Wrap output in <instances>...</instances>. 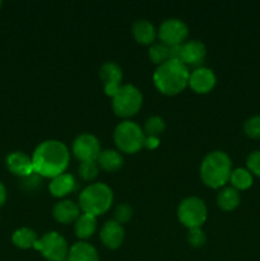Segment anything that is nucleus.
I'll use <instances>...</instances> for the list:
<instances>
[{
  "mask_svg": "<svg viewBox=\"0 0 260 261\" xmlns=\"http://www.w3.org/2000/svg\"><path fill=\"white\" fill-rule=\"evenodd\" d=\"M31 158L36 173L41 177L54 178L66 171L70 162V153L63 142L48 139L36 147Z\"/></svg>",
  "mask_w": 260,
  "mask_h": 261,
  "instance_id": "1",
  "label": "nucleus"
},
{
  "mask_svg": "<svg viewBox=\"0 0 260 261\" xmlns=\"http://www.w3.org/2000/svg\"><path fill=\"white\" fill-rule=\"evenodd\" d=\"M190 71L180 60H168L161 64L153 73L155 88L166 96H176L189 86Z\"/></svg>",
  "mask_w": 260,
  "mask_h": 261,
  "instance_id": "2",
  "label": "nucleus"
},
{
  "mask_svg": "<svg viewBox=\"0 0 260 261\" xmlns=\"http://www.w3.org/2000/svg\"><path fill=\"white\" fill-rule=\"evenodd\" d=\"M232 173V161L227 153L213 150L204 157L200 165V178L208 188L222 189Z\"/></svg>",
  "mask_w": 260,
  "mask_h": 261,
  "instance_id": "3",
  "label": "nucleus"
},
{
  "mask_svg": "<svg viewBox=\"0 0 260 261\" xmlns=\"http://www.w3.org/2000/svg\"><path fill=\"white\" fill-rule=\"evenodd\" d=\"M114 203V193L109 185L103 182H93L87 185L79 194L78 205L82 213L98 217L106 213Z\"/></svg>",
  "mask_w": 260,
  "mask_h": 261,
  "instance_id": "4",
  "label": "nucleus"
},
{
  "mask_svg": "<svg viewBox=\"0 0 260 261\" xmlns=\"http://www.w3.org/2000/svg\"><path fill=\"white\" fill-rule=\"evenodd\" d=\"M114 142L120 152L134 154L144 147L145 134L137 122L125 120L115 127Z\"/></svg>",
  "mask_w": 260,
  "mask_h": 261,
  "instance_id": "5",
  "label": "nucleus"
},
{
  "mask_svg": "<svg viewBox=\"0 0 260 261\" xmlns=\"http://www.w3.org/2000/svg\"><path fill=\"white\" fill-rule=\"evenodd\" d=\"M143 105V94L133 84H122L112 97V110L120 117H132Z\"/></svg>",
  "mask_w": 260,
  "mask_h": 261,
  "instance_id": "6",
  "label": "nucleus"
},
{
  "mask_svg": "<svg viewBox=\"0 0 260 261\" xmlns=\"http://www.w3.org/2000/svg\"><path fill=\"white\" fill-rule=\"evenodd\" d=\"M206 216L208 209L205 203L198 196H189L178 204L177 218L188 229L201 228L205 223Z\"/></svg>",
  "mask_w": 260,
  "mask_h": 261,
  "instance_id": "7",
  "label": "nucleus"
},
{
  "mask_svg": "<svg viewBox=\"0 0 260 261\" xmlns=\"http://www.w3.org/2000/svg\"><path fill=\"white\" fill-rule=\"evenodd\" d=\"M35 249L41 252L48 261H65L68 260L69 246L66 240L59 232L51 231L38 239Z\"/></svg>",
  "mask_w": 260,
  "mask_h": 261,
  "instance_id": "8",
  "label": "nucleus"
},
{
  "mask_svg": "<svg viewBox=\"0 0 260 261\" xmlns=\"http://www.w3.org/2000/svg\"><path fill=\"white\" fill-rule=\"evenodd\" d=\"M189 35V28L184 20L178 18H168L161 23L157 36L161 42L168 46H180L185 42Z\"/></svg>",
  "mask_w": 260,
  "mask_h": 261,
  "instance_id": "9",
  "label": "nucleus"
},
{
  "mask_svg": "<svg viewBox=\"0 0 260 261\" xmlns=\"http://www.w3.org/2000/svg\"><path fill=\"white\" fill-rule=\"evenodd\" d=\"M74 155L81 162H91L97 161L101 153V144L96 135L91 133H83L74 139L71 145Z\"/></svg>",
  "mask_w": 260,
  "mask_h": 261,
  "instance_id": "10",
  "label": "nucleus"
},
{
  "mask_svg": "<svg viewBox=\"0 0 260 261\" xmlns=\"http://www.w3.org/2000/svg\"><path fill=\"white\" fill-rule=\"evenodd\" d=\"M99 78L103 82L105 93L112 98L122 86V69L114 61H106L99 68Z\"/></svg>",
  "mask_w": 260,
  "mask_h": 261,
  "instance_id": "11",
  "label": "nucleus"
},
{
  "mask_svg": "<svg viewBox=\"0 0 260 261\" xmlns=\"http://www.w3.org/2000/svg\"><path fill=\"white\" fill-rule=\"evenodd\" d=\"M206 56V47L201 41L199 40H190L185 41L181 45L180 50V61L189 66H194V68H199L201 66L203 61L205 60Z\"/></svg>",
  "mask_w": 260,
  "mask_h": 261,
  "instance_id": "12",
  "label": "nucleus"
},
{
  "mask_svg": "<svg viewBox=\"0 0 260 261\" xmlns=\"http://www.w3.org/2000/svg\"><path fill=\"white\" fill-rule=\"evenodd\" d=\"M216 83L217 76L214 71L205 66H199L194 69L189 75V87L199 94H205L211 92Z\"/></svg>",
  "mask_w": 260,
  "mask_h": 261,
  "instance_id": "13",
  "label": "nucleus"
},
{
  "mask_svg": "<svg viewBox=\"0 0 260 261\" xmlns=\"http://www.w3.org/2000/svg\"><path fill=\"white\" fill-rule=\"evenodd\" d=\"M99 239H101L102 244H103L107 249H119L125 239L124 227L120 223H117L116 221H114V219L107 221L106 223L102 226L101 231H99Z\"/></svg>",
  "mask_w": 260,
  "mask_h": 261,
  "instance_id": "14",
  "label": "nucleus"
},
{
  "mask_svg": "<svg viewBox=\"0 0 260 261\" xmlns=\"http://www.w3.org/2000/svg\"><path fill=\"white\" fill-rule=\"evenodd\" d=\"M7 167L12 173L18 177H25L35 172L32 158L23 152H12L7 157Z\"/></svg>",
  "mask_w": 260,
  "mask_h": 261,
  "instance_id": "15",
  "label": "nucleus"
},
{
  "mask_svg": "<svg viewBox=\"0 0 260 261\" xmlns=\"http://www.w3.org/2000/svg\"><path fill=\"white\" fill-rule=\"evenodd\" d=\"M82 214L81 208L73 200H61L56 203L53 208V216L56 222L61 224L75 223Z\"/></svg>",
  "mask_w": 260,
  "mask_h": 261,
  "instance_id": "16",
  "label": "nucleus"
},
{
  "mask_svg": "<svg viewBox=\"0 0 260 261\" xmlns=\"http://www.w3.org/2000/svg\"><path fill=\"white\" fill-rule=\"evenodd\" d=\"M76 188V181L71 173L64 172L56 177L51 178L48 184V190L55 198H65L70 193H73Z\"/></svg>",
  "mask_w": 260,
  "mask_h": 261,
  "instance_id": "17",
  "label": "nucleus"
},
{
  "mask_svg": "<svg viewBox=\"0 0 260 261\" xmlns=\"http://www.w3.org/2000/svg\"><path fill=\"white\" fill-rule=\"evenodd\" d=\"M132 32L137 42L142 45H153L155 37H157V31L154 25L147 19H139L133 24Z\"/></svg>",
  "mask_w": 260,
  "mask_h": 261,
  "instance_id": "18",
  "label": "nucleus"
},
{
  "mask_svg": "<svg viewBox=\"0 0 260 261\" xmlns=\"http://www.w3.org/2000/svg\"><path fill=\"white\" fill-rule=\"evenodd\" d=\"M68 261H99V256L91 244L79 241L69 249Z\"/></svg>",
  "mask_w": 260,
  "mask_h": 261,
  "instance_id": "19",
  "label": "nucleus"
},
{
  "mask_svg": "<svg viewBox=\"0 0 260 261\" xmlns=\"http://www.w3.org/2000/svg\"><path fill=\"white\" fill-rule=\"evenodd\" d=\"M97 163H98L99 168H102L106 172H116L122 167L124 158L119 150L105 149L99 153Z\"/></svg>",
  "mask_w": 260,
  "mask_h": 261,
  "instance_id": "20",
  "label": "nucleus"
},
{
  "mask_svg": "<svg viewBox=\"0 0 260 261\" xmlns=\"http://www.w3.org/2000/svg\"><path fill=\"white\" fill-rule=\"evenodd\" d=\"M97 229V217L82 213L74 223V231L78 239L88 240L94 234Z\"/></svg>",
  "mask_w": 260,
  "mask_h": 261,
  "instance_id": "21",
  "label": "nucleus"
},
{
  "mask_svg": "<svg viewBox=\"0 0 260 261\" xmlns=\"http://www.w3.org/2000/svg\"><path fill=\"white\" fill-rule=\"evenodd\" d=\"M241 203V196L240 193L232 186L222 188L221 191L217 195V204L219 208L224 212H232L237 208Z\"/></svg>",
  "mask_w": 260,
  "mask_h": 261,
  "instance_id": "22",
  "label": "nucleus"
},
{
  "mask_svg": "<svg viewBox=\"0 0 260 261\" xmlns=\"http://www.w3.org/2000/svg\"><path fill=\"white\" fill-rule=\"evenodd\" d=\"M38 239L40 237L37 236L33 229L28 228V227H22V228H18L17 231L13 232L12 234V242L17 247L23 250L27 249H35L36 244H37Z\"/></svg>",
  "mask_w": 260,
  "mask_h": 261,
  "instance_id": "23",
  "label": "nucleus"
},
{
  "mask_svg": "<svg viewBox=\"0 0 260 261\" xmlns=\"http://www.w3.org/2000/svg\"><path fill=\"white\" fill-rule=\"evenodd\" d=\"M229 182H231L232 188L236 189L237 191H244L251 188L252 182H254V177H252V175L247 168L239 167L232 170Z\"/></svg>",
  "mask_w": 260,
  "mask_h": 261,
  "instance_id": "24",
  "label": "nucleus"
},
{
  "mask_svg": "<svg viewBox=\"0 0 260 261\" xmlns=\"http://www.w3.org/2000/svg\"><path fill=\"white\" fill-rule=\"evenodd\" d=\"M149 59L157 65L171 60V47L163 42H155L149 47Z\"/></svg>",
  "mask_w": 260,
  "mask_h": 261,
  "instance_id": "25",
  "label": "nucleus"
},
{
  "mask_svg": "<svg viewBox=\"0 0 260 261\" xmlns=\"http://www.w3.org/2000/svg\"><path fill=\"white\" fill-rule=\"evenodd\" d=\"M166 122L161 116H150L148 117L144 124V134L145 137H155L160 138V135L165 132Z\"/></svg>",
  "mask_w": 260,
  "mask_h": 261,
  "instance_id": "26",
  "label": "nucleus"
},
{
  "mask_svg": "<svg viewBox=\"0 0 260 261\" xmlns=\"http://www.w3.org/2000/svg\"><path fill=\"white\" fill-rule=\"evenodd\" d=\"M99 166L97 161H91V162H81L78 167V173L84 181H93L98 176Z\"/></svg>",
  "mask_w": 260,
  "mask_h": 261,
  "instance_id": "27",
  "label": "nucleus"
},
{
  "mask_svg": "<svg viewBox=\"0 0 260 261\" xmlns=\"http://www.w3.org/2000/svg\"><path fill=\"white\" fill-rule=\"evenodd\" d=\"M244 132L251 139H260V115L250 117L244 122Z\"/></svg>",
  "mask_w": 260,
  "mask_h": 261,
  "instance_id": "28",
  "label": "nucleus"
},
{
  "mask_svg": "<svg viewBox=\"0 0 260 261\" xmlns=\"http://www.w3.org/2000/svg\"><path fill=\"white\" fill-rule=\"evenodd\" d=\"M133 217V209L129 204L122 203L119 204L116 206L114 212V221H116L117 223H120L122 226L124 223L129 222Z\"/></svg>",
  "mask_w": 260,
  "mask_h": 261,
  "instance_id": "29",
  "label": "nucleus"
},
{
  "mask_svg": "<svg viewBox=\"0 0 260 261\" xmlns=\"http://www.w3.org/2000/svg\"><path fill=\"white\" fill-rule=\"evenodd\" d=\"M188 242L193 247H201L205 245L206 237L205 233L201 228H193L189 229L188 232Z\"/></svg>",
  "mask_w": 260,
  "mask_h": 261,
  "instance_id": "30",
  "label": "nucleus"
},
{
  "mask_svg": "<svg viewBox=\"0 0 260 261\" xmlns=\"http://www.w3.org/2000/svg\"><path fill=\"white\" fill-rule=\"evenodd\" d=\"M246 166L252 176L260 177V150H254L247 155Z\"/></svg>",
  "mask_w": 260,
  "mask_h": 261,
  "instance_id": "31",
  "label": "nucleus"
},
{
  "mask_svg": "<svg viewBox=\"0 0 260 261\" xmlns=\"http://www.w3.org/2000/svg\"><path fill=\"white\" fill-rule=\"evenodd\" d=\"M41 180H42V177H41V176L36 172H33V173H31V175L25 176V177L20 178V181H22V185L24 186L25 189H28V190H33V189L38 188V186L41 185Z\"/></svg>",
  "mask_w": 260,
  "mask_h": 261,
  "instance_id": "32",
  "label": "nucleus"
},
{
  "mask_svg": "<svg viewBox=\"0 0 260 261\" xmlns=\"http://www.w3.org/2000/svg\"><path fill=\"white\" fill-rule=\"evenodd\" d=\"M160 145V138L155 137H145L144 147H147L148 149H155V148Z\"/></svg>",
  "mask_w": 260,
  "mask_h": 261,
  "instance_id": "33",
  "label": "nucleus"
},
{
  "mask_svg": "<svg viewBox=\"0 0 260 261\" xmlns=\"http://www.w3.org/2000/svg\"><path fill=\"white\" fill-rule=\"evenodd\" d=\"M7 188L4 186V184L0 181V206H3L7 201Z\"/></svg>",
  "mask_w": 260,
  "mask_h": 261,
  "instance_id": "34",
  "label": "nucleus"
},
{
  "mask_svg": "<svg viewBox=\"0 0 260 261\" xmlns=\"http://www.w3.org/2000/svg\"><path fill=\"white\" fill-rule=\"evenodd\" d=\"M0 7H2V2H0Z\"/></svg>",
  "mask_w": 260,
  "mask_h": 261,
  "instance_id": "35",
  "label": "nucleus"
}]
</instances>
